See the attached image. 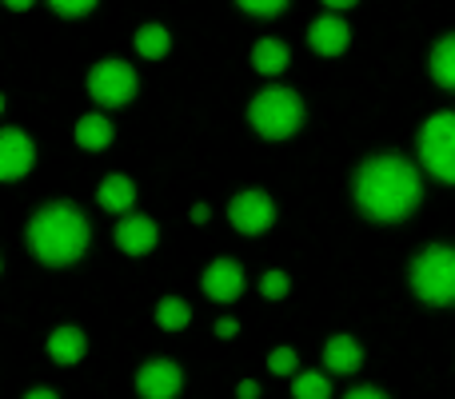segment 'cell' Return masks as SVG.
I'll return each instance as SVG.
<instances>
[{"mask_svg": "<svg viewBox=\"0 0 455 399\" xmlns=\"http://www.w3.org/2000/svg\"><path fill=\"white\" fill-rule=\"evenodd\" d=\"M88 92L104 108H120V104H128L136 96V72L124 60H100L88 72Z\"/></svg>", "mask_w": 455, "mask_h": 399, "instance_id": "8992f818", "label": "cell"}, {"mask_svg": "<svg viewBox=\"0 0 455 399\" xmlns=\"http://www.w3.org/2000/svg\"><path fill=\"white\" fill-rule=\"evenodd\" d=\"M259 291H264V299H283L291 291L288 272H264V280H259Z\"/></svg>", "mask_w": 455, "mask_h": 399, "instance_id": "7402d4cb", "label": "cell"}, {"mask_svg": "<svg viewBox=\"0 0 455 399\" xmlns=\"http://www.w3.org/2000/svg\"><path fill=\"white\" fill-rule=\"evenodd\" d=\"M235 4H240L243 12H251V16H275V12L288 8V0H235Z\"/></svg>", "mask_w": 455, "mask_h": 399, "instance_id": "cb8c5ba5", "label": "cell"}, {"mask_svg": "<svg viewBox=\"0 0 455 399\" xmlns=\"http://www.w3.org/2000/svg\"><path fill=\"white\" fill-rule=\"evenodd\" d=\"M156 323L164 331H184L192 323V307L184 304V299H176V296H164L156 304Z\"/></svg>", "mask_w": 455, "mask_h": 399, "instance_id": "ffe728a7", "label": "cell"}, {"mask_svg": "<svg viewBox=\"0 0 455 399\" xmlns=\"http://www.w3.org/2000/svg\"><path fill=\"white\" fill-rule=\"evenodd\" d=\"M248 120L259 136L267 140H283L304 124V100L291 88H264L256 100L248 104Z\"/></svg>", "mask_w": 455, "mask_h": 399, "instance_id": "277c9868", "label": "cell"}, {"mask_svg": "<svg viewBox=\"0 0 455 399\" xmlns=\"http://www.w3.org/2000/svg\"><path fill=\"white\" fill-rule=\"evenodd\" d=\"M419 196H424L419 172L403 156H371L355 176V203L371 219H384V224L411 216Z\"/></svg>", "mask_w": 455, "mask_h": 399, "instance_id": "6da1fadb", "label": "cell"}, {"mask_svg": "<svg viewBox=\"0 0 455 399\" xmlns=\"http://www.w3.org/2000/svg\"><path fill=\"white\" fill-rule=\"evenodd\" d=\"M32 164H36V144L20 128H4L0 132V176L4 180H20Z\"/></svg>", "mask_w": 455, "mask_h": 399, "instance_id": "9c48e42d", "label": "cell"}, {"mask_svg": "<svg viewBox=\"0 0 455 399\" xmlns=\"http://www.w3.org/2000/svg\"><path fill=\"white\" fill-rule=\"evenodd\" d=\"M256 395H259V384H256V379H243V384L235 387V399H256Z\"/></svg>", "mask_w": 455, "mask_h": 399, "instance_id": "83f0119b", "label": "cell"}, {"mask_svg": "<svg viewBox=\"0 0 455 399\" xmlns=\"http://www.w3.org/2000/svg\"><path fill=\"white\" fill-rule=\"evenodd\" d=\"M323 4H328V8H331V12H339V8H352V4H355V0H323Z\"/></svg>", "mask_w": 455, "mask_h": 399, "instance_id": "4dcf8cb0", "label": "cell"}, {"mask_svg": "<svg viewBox=\"0 0 455 399\" xmlns=\"http://www.w3.org/2000/svg\"><path fill=\"white\" fill-rule=\"evenodd\" d=\"M419 160L443 184H455V112H435L419 132Z\"/></svg>", "mask_w": 455, "mask_h": 399, "instance_id": "5b68a950", "label": "cell"}, {"mask_svg": "<svg viewBox=\"0 0 455 399\" xmlns=\"http://www.w3.org/2000/svg\"><path fill=\"white\" fill-rule=\"evenodd\" d=\"M156 224H152L148 216H124L116 224V248L124 251V256H148L152 248H156Z\"/></svg>", "mask_w": 455, "mask_h": 399, "instance_id": "8fae6325", "label": "cell"}, {"mask_svg": "<svg viewBox=\"0 0 455 399\" xmlns=\"http://www.w3.org/2000/svg\"><path fill=\"white\" fill-rule=\"evenodd\" d=\"M8 8H12V12H24V8H32V0H4Z\"/></svg>", "mask_w": 455, "mask_h": 399, "instance_id": "1f68e13d", "label": "cell"}, {"mask_svg": "<svg viewBox=\"0 0 455 399\" xmlns=\"http://www.w3.org/2000/svg\"><path fill=\"white\" fill-rule=\"evenodd\" d=\"M344 399H387L384 392H376V387H352Z\"/></svg>", "mask_w": 455, "mask_h": 399, "instance_id": "4316f807", "label": "cell"}, {"mask_svg": "<svg viewBox=\"0 0 455 399\" xmlns=\"http://www.w3.org/2000/svg\"><path fill=\"white\" fill-rule=\"evenodd\" d=\"M267 368H272V376H291V371L299 368V355L291 352V347H275V352L267 355Z\"/></svg>", "mask_w": 455, "mask_h": 399, "instance_id": "603a6c76", "label": "cell"}, {"mask_svg": "<svg viewBox=\"0 0 455 399\" xmlns=\"http://www.w3.org/2000/svg\"><path fill=\"white\" fill-rule=\"evenodd\" d=\"M168 48H172V36H168L164 24H144V28L136 32V52H140L144 60H160V56H168Z\"/></svg>", "mask_w": 455, "mask_h": 399, "instance_id": "ac0fdd59", "label": "cell"}, {"mask_svg": "<svg viewBox=\"0 0 455 399\" xmlns=\"http://www.w3.org/2000/svg\"><path fill=\"white\" fill-rule=\"evenodd\" d=\"M228 219H232V227L235 232H243V235H259V232H267V227L275 224V203L267 192H240V196L232 200V208H228Z\"/></svg>", "mask_w": 455, "mask_h": 399, "instance_id": "52a82bcc", "label": "cell"}, {"mask_svg": "<svg viewBox=\"0 0 455 399\" xmlns=\"http://www.w3.org/2000/svg\"><path fill=\"white\" fill-rule=\"evenodd\" d=\"M235 331H240V323H235V320H228V315H224V320H216V336H220V339H232Z\"/></svg>", "mask_w": 455, "mask_h": 399, "instance_id": "484cf974", "label": "cell"}, {"mask_svg": "<svg viewBox=\"0 0 455 399\" xmlns=\"http://www.w3.org/2000/svg\"><path fill=\"white\" fill-rule=\"evenodd\" d=\"M288 60H291V52H288V44H283V40L264 36V40H256V44H251V68L264 72V76L283 72V68H288Z\"/></svg>", "mask_w": 455, "mask_h": 399, "instance_id": "9a60e30c", "label": "cell"}, {"mask_svg": "<svg viewBox=\"0 0 455 399\" xmlns=\"http://www.w3.org/2000/svg\"><path fill=\"white\" fill-rule=\"evenodd\" d=\"M184 387V376L172 360H148L136 376V392L140 399H176Z\"/></svg>", "mask_w": 455, "mask_h": 399, "instance_id": "ba28073f", "label": "cell"}, {"mask_svg": "<svg viewBox=\"0 0 455 399\" xmlns=\"http://www.w3.org/2000/svg\"><path fill=\"white\" fill-rule=\"evenodd\" d=\"M24 399H60V395H56V392H48V387H32V392L24 395Z\"/></svg>", "mask_w": 455, "mask_h": 399, "instance_id": "f546056e", "label": "cell"}, {"mask_svg": "<svg viewBox=\"0 0 455 399\" xmlns=\"http://www.w3.org/2000/svg\"><path fill=\"white\" fill-rule=\"evenodd\" d=\"M323 363H328V371H336V376H352V371H360V363H363L360 339L331 336L328 344H323Z\"/></svg>", "mask_w": 455, "mask_h": 399, "instance_id": "4fadbf2b", "label": "cell"}, {"mask_svg": "<svg viewBox=\"0 0 455 399\" xmlns=\"http://www.w3.org/2000/svg\"><path fill=\"white\" fill-rule=\"evenodd\" d=\"M200 283H204L208 299H216V304H232V299L243 291V267L235 264V259H212Z\"/></svg>", "mask_w": 455, "mask_h": 399, "instance_id": "30bf717a", "label": "cell"}, {"mask_svg": "<svg viewBox=\"0 0 455 399\" xmlns=\"http://www.w3.org/2000/svg\"><path fill=\"white\" fill-rule=\"evenodd\" d=\"M96 200H100V208H104V211H128V208H132V200H136V184L128 180V176L112 172L108 180L100 184Z\"/></svg>", "mask_w": 455, "mask_h": 399, "instance_id": "e0dca14e", "label": "cell"}, {"mask_svg": "<svg viewBox=\"0 0 455 399\" xmlns=\"http://www.w3.org/2000/svg\"><path fill=\"white\" fill-rule=\"evenodd\" d=\"M84 352H88V339L80 328H56L52 336H48V355H52L56 363H64V368H68V363H80Z\"/></svg>", "mask_w": 455, "mask_h": 399, "instance_id": "5bb4252c", "label": "cell"}, {"mask_svg": "<svg viewBox=\"0 0 455 399\" xmlns=\"http://www.w3.org/2000/svg\"><path fill=\"white\" fill-rule=\"evenodd\" d=\"M347 40H352V28H347L336 12L312 20V28H307V44H312L320 56H339L347 48Z\"/></svg>", "mask_w": 455, "mask_h": 399, "instance_id": "7c38bea8", "label": "cell"}, {"mask_svg": "<svg viewBox=\"0 0 455 399\" xmlns=\"http://www.w3.org/2000/svg\"><path fill=\"white\" fill-rule=\"evenodd\" d=\"M411 288L424 304L448 307L455 304V248L448 243H432L416 256L411 264Z\"/></svg>", "mask_w": 455, "mask_h": 399, "instance_id": "3957f363", "label": "cell"}, {"mask_svg": "<svg viewBox=\"0 0 455 399\" xmlns=\"http://www.w3.org/2000/svg\"><path fill=\"white\" fill-rule=\"evenodd\" d=\"M291 395L296 399H331V384L320 371H304V376L291 379Z\"/></svg>", "mask_w": 455, "mask_h": 399, "instance_id": "44dd1931", "label": "cell"}, {"mask_svg": "<svg viewBox=\"0 0 455 399\" xmlns=\"http://www.w3.org/2000/svg\"><path fill=\"white\" fill-rule=\"evenodd\" d=\"M28 248L52 267L76 264L88 248V219L80 216L76 203H48L28 224Z\"/></svg>", "mask_w": 455, "mask_h": 399, "instance_id": "7a4b0ae2", "label": "cell"}, {"mask_svg": "<svg viewBox=\"0 0 455 399\" xmlns=\"http://www.w3.org/2000/svg\"><path fill=\"white\" fill-rule=\"evenodd\" d=\"M76 144L84 152H104L112 144V120H104L100 112H88L76 120Z\"/></svg>", "mask_w": 455, "mask_h": 399, "instance_id": "2e32d148", "label": "cell"}, {"mask_svg": "<svg viewBox=\"0 0 455 399\" xmlns=\"http://www.w3.org/2000/svg\"><path fill=\"white\" fill-rule=\"evenodd\" d=\"M432 76L440 88H451L455 92V36H443L432 48Z\"/></svg>", "mask_w": 455, "mask_h": 399, "instance_id": "d6986e66", "label": "cell"}, {"mask_svg": "<svg viewBox=\"0 0 455 399\" xmlns=\"http://www.w3.org/2000/svg\"><path fill=\"white\" fill-rule=\"evenodd\" d=\"M208 216H212L208 203H196V208H192V224H208Z\"/></svg>", "mask_w": 455, "mask_h": 399, "instance_id": "f1b7e54d", "label": "cell"}, {"mask_svg": "<svg viewBox=\"0 0 455 399\" xmlns=\"http://www.w3.org/2000/svg\"><path fill=\"white\" fill-rule=\"evenodd\" d=\"M48 4H52L60 16H84L96 8V0H48Z\"/></svg>", "mask_w": 455, "mask_h": 399, "instance_id": "d4e9b609", "label": "cell"}]
</instances>
